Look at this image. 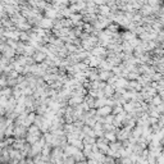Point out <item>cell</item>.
I'll return each mask as SVG.
<instances>
[{
  "instance_id": "7",
  "label": "cell",
  "mask_w": 164,
  "mask_h": 164,
  "mask_svg": "<svg viewBox=\"0 0 164 164\" xmlns=\"http://www.w3.org/2000/svg\"><path fill=\"white\" fill-rule=\"evenodd\" d=\"M3 27V25H2V19H0V28H2Z\"/></svg>"
},
{
  "instance_id": "3",
  "label": "cell",
  "mask_w": 164,
  "mask_h": 164,
  "mask_svg": "<svg viewBox=\"0 0 164 164\" xmlns=\"http://www.w3.org/2000/svg\"><path fill=\"white\" fill-rule=\"evenodd\" d=\"M18 73H19V72H17L16 69H12V71H10V73H9L8 76H6V77H10V78H17V77H18Z\"/></svg>"
},
{
  "instance_id": "6",
  "label": "cell",
  "mask_w": 164,
  "mask_h": 164,
  "mask_svg": "<svg viewBox=\"0 0 164 164\" xmlns=\"http://www.w3.org/2000/svg\"><path fill=\"white\" fill-rule=\"evenodd\" d=\"M42 26H45V27H49V26H50V23H49V19H45V22L42 23Z\"/></svg>"
},
{
  "instance_id": "1",
  "label": "cell",
  "mask_w": 164,
  "mask_h": 164,
  "mask_svg": "<svg viewBox=\"0 0 164 164\" xmlns=\"http://www.w3.org/2000/svg\"><path fill=\"white\" fill-rule=\"evenodd\" d=\"M25 133H26V126L25 124L14 126V133H13V136H16V137H23Z\"/></svg>"
},
{
  "instance_id": "5",
  "label": "cell",
  "mask_w": 164,
  "mask_h": 164,
  "mask_svg": "<svg viewBox=\"0 0 164 164\" xmlns=\"http://www.w3.org/2000/svg\"><path fill=\"white\" fill-rule=\"evenodd\" d=\"M19 40H21V41H26V40H28V35H27L26 32H21Z\"/></svg>"
},
{
  "instance_id": "2",
  "label": "cell",
  "mask_w": 164,
  "mask_h": 164,
  "mask_svg": "<svg viewBox=\"0 0 164 164\" xmlns=\"http://www.w3.org/2000/svg\"><path fill=\"white\" fill-rule=\"evenodd\" d=\"M2 54H3V55H5V56H8V58H10V59H12L13 56L16 55L17 53H16V49H14V48H12V46H9V45H8V46H6V49H5V50H4V51H3Z\"/></svg>"
},
{
  "instance_id": "4",
  "label": "cell",
  "mask_w": 164,
  "mask_h": 164,
  "mask_svg": "<svg viewBox=\"0 0 164 164\" xmlns=\"http://www.w3.org/2000/svg\"><path fill=\"white\" fill-rule=\"evenodd\" d=\"M45 58V55L44 54H42V53H39V54H36V55H35V60H36V62H40V60H42V59H44Z\"/></svg>"
}]
</instances>
